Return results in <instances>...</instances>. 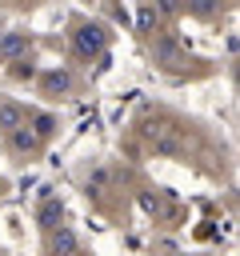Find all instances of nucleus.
Here are the masks:
<instances>
[{
    "label": "nucleus",
    "mask_w": 240,
    "mask_h": 256,
    "mask_svg": "<svg viewBox=\"0 0 240 256\" xmlns=\"http://www.w3.org/2000/svg\"><path fill=\"white\" fill-rule=\"evenodd\" d=\"M104 44H108V32H104L100 24H80V28L72 32V48H76V56H84V60L104 56Z\"/></svg>",
    "instance_id": "obj_1"
},
{
    "label": "nucleus",
    "mask_w": 240,
    "mask_h": 256,
    "mask_svg": "<svg viewBox=\"0 0 240 256\" xmlns=\"http://www.w3.org/2000/svg\"><path fill=\"white\" fill-rule=\"evenodd\" d=\"M144 136H148V144H152L156 152H164V156H180V152H184V136H180L172 124H148Z\"/></svg>",
    "instance_id": "obj_2"
},
{
    "label": "nucleus",
    "mask_w": 240,
    "mask_h": 256,
    "mask_svg": "<svg viewBox=\"0 0 240 256\" xmlns=\"http://www.w3.org/2000/svg\"><path fill=\"white\" fill-rule=\"evenodd\" d=\"M48 252H52V256H80V236H76L72 228L56 224V228L48 232Z\"/></svg>",
    "instance_id": "obj_3"
},
{
    "label": "nucleus",
    "mask_w": 240,
    "mask_h": 256,
    "mask_svg": "<svg viewBox=\"0 0 240 256\" xmlns=\"http://www.w3.org/2000/svg\"><path fill=\"white\" fill-rule=\"evenodd\" d=\"M36 224H40L44 232H52L56 224H64V204H60L56 196H44L40 208H36Z\"/></svg>",
    "instance_id": "obj_4"
},
{
    "label": "nucleus",
    "mask_w": 240,
    "mask_h": 256,
    "mask_svg": "<svg viewBox=\"0 0 240 256\" xmlns=\"http://www.w3.org/2000/svg\"><path fill=\"white\" fill-rule=\"evenodd\" d=\"M28 44H32L28 32H4L0 36V56L4 60H24L28 56Z\"/></svg>",
    "instance_id": "obj_5"
},
{
    "label": "nucleus",
    "mask_w": 240,
    "mask_h": 256,
    "mask_svg": "<svg viewBox=\"0 0 240 256\" xmlns=\"http://www.w3.org/2000/svg\"><path fill=\"white\" fill-rule=\"evenodd\" d=\"M8 144H12V152L32 156V152L40 148V136H36L32 128H24V124H20V128H12V132H8Z\"/></svg>",
    "instance_id": "obj_6"
},
{
    "label": "nucleus",
    "mask_w": 240,
    "mask_h": 256,
    "mask_svg": "<svg viewBox=\"0 0 240 256\" xmlns=\"http://www.w3.org/2000/svg\"><path fill=\"white\" fill-rule=\"evenodd\" d=\"M24 124V108L12 104V100H0V132H12Z\"/></svg>",
    "instance_id": "obj_7"
},
{
    "label": "nucleus",
    "mask_w": 240,
    "mask_h": 256,
    "mask_svg": "<svg viewBox=\"0 0 240 256\" xmlns=\"http://www.w3.org/2000/svg\"><path fill=\"white\" fill-rule=\"evenodd\" d=\"M188 4V12L196 16V20H212L216 12H220V0H184Z\"/></svg>",
    "instance_id": "obj_8"
},
{
    "label": "nucleus",
    "mask_w": 240,
    "mask_h": 256,
    "mask_svg": "<svg viewBox=\"0 0 240 256\" xmlns=\"http://www.w3.org/2000/svg\"><path fill=\"white\" fill-rule=\"evenodd\" d=\"M68 88H72V76H68V72H48V76H44V92H48V96L68 92Z\"/></svg>",
    "instance_id": "obj_9"
},
{
    "label": "nucleus",
    "mask_w": 240,
    "mask_h": 256,
    "mask_svg": "<svg viewBox=\"0 0 240 256\" xmlns=\"http://www.w3.org/2000/svg\"><path fill=\"white\" fill-rule=\"evenodd\" d=\"M136 28H140V32H152V28H156V8H152V4H144V8L136 12Z\"/></svg>",
    "instance_id": "obj_10"
},
{
    "label": "nucleus",
    "mask_w": 240,
    "mask_h": 256,
    "mask_svg": "<svg viewBox=\"0 0 240 256\" xmlns=\"http://www.w3.org/2000/svg\"><path fill=\"white\" fill-rule=\"evenodd\" d=\"M32 132H36V136H40V140H44V136H52V132H56V120H52V116H48V112H40V116H36V120H32Z\"/></svg>",
    "instance_id": "obj_11"
},
{
    "label": "nucleus",
    "mask_w": 240,
    "mask_h": 256,
    "mask_svg": "<svg viewBox=\"0 0 240 256\" xmlns=\"http://www.w3.org/2000/svg\"><path fill=\"white\" fill-rule=\"evenodd\" d=\"M176 52H180V48H176L168 36H164V40H156V56H160L164 64H172V60H176Z\"/></svg>",
    "instance_id": "obj_12"
},
{
    "label": "nucleus",
    "mask_w": 240,
    "mask_h": 256,
    "mask_svg": "<svg viewBox=\"0 0 240 256\" xmlns=\"http://www.w3.org/2000/svg\"><path fill=\"white\" fill-rule=\"evenodd\" d=\"M104 172H96V176H88V196H100V188H104Z\"/></svg>",
    "instance_id": "obj_13"
},
{
    "label": "nucleus",
    "mask_w": 240,
    "mask_h": 256,
    "mask_svg": "<svg viewBox=\"0 0 240 256\" xmlns=\"http://www.w3.org/2000/svg\"><path fill=\"white\" fill-rule=\"evenodd\" d=\"M12 76H16V80H24V76H32V64H16V68H12Z\"/></svg>",
    "instance_id": "obj_14"
},
{
    "label": "nucleus",
    "mask_w": 240,
    "mask_h": 256,
    "mask_svg": "<svg viewBox=\"0 0 240 256\" xmlns=\"http://www.w3.org/2000/svg\"><path fill=\"white\" fill-rule=\"evenodd\" d=\"M180 4H184V0H160V12H176Z\"/></svg>",
    "instance_id": "obj_15"
}]
</instances>
